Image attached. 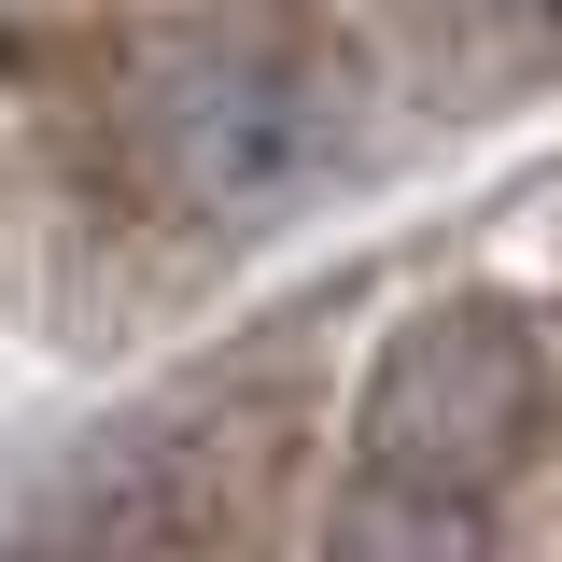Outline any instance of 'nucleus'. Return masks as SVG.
<instances>
[{
  "label": "nucleus",
  "mask_w": 562,
  "mask_h": 562,
  "mask_svg": "<svg viewBox=\"0 0 562 562\" xmlns=\"http://www.w3.org/2000/svg\"><path fill=\"white\" fill-rule=\"evenodd\" d=\"M535 436H549V338H535V310L520 295L408 310L380 338V366H366V394H351V464H366L351 535H422V549L479 535V506L535 464Z\"/></svg>",
  "instance_id": "obj_1"
},
{
  "label": "nucleus",
  "mask_w": 562,
  "mask_h": 562,
  "mask_svg": "<svg viewBox=\"0 0 562 562\" xmlns=\"http://www.w3.org/2000/svg\"><path fill=\"white\" fill-rule=\"evenodd\" d=\"M351 155V85L295 43H211L155 85V183L198 225H281L295 198H324Z\"/></svg>",
  "instance_id": "obj_2"
}]
</instances>
